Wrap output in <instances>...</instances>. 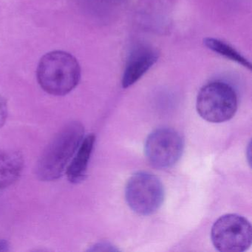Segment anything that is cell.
I'll list each match as a JSON object with an SVG mask.
<instances>
[{"mask_svg":"<svg viewBox=\"0 0 252 252\" xmlns=\"http://www.w3.org/2000/svg\"><path fill=\"white\" fill-rule=\"evenodd\" d=\"M85 129L78 122L63 126L47 146L36 166V176L52 181L63 175L84 139Z\"/></svg>","mask_w":252,"mask_h":252,"instance_id":"obj_1","label":"cell"},{"mask_svg":"<svg viewBox=\"0 0 252 252\" xmlns=\"http://www.w3.org/2000/svg\"><path fill=\"white\" fill-rule=\"evenodd\" d=\"M36 77L45 92L53 95H64L79 83L81 67L77 60L69 53L52 51L41 59Z\"/></svg>","mask_w":252,"mask_h":252,"instance_id":"obj_2","label":"cell"},{"mask_svg":"<svg viewBox=\"0 0 252 252\" xmlns=\"http://www.w3.org/2000/svg\"><path fill=\"white\" fill-rule=\"evenodd\" d=\"M197 113L204 120L222 123L234 117L237 109V97L228 84L215 82L200 89L196 102Z\"/></svg>","mask_w":252,"mask_h":252,"instance_id":"obj_3","label":"cell"},{"mask_svg":"<svg viewBox=\"0 0 252 252\" xmlns=\"http://www.w3.org/2000/svg\"><path fill=\"white\" fill-rule=\"evenodd\" d=\"M125 197L133 212L147 216L160 209L164 200V189L156 175L149 172H137L126 183Z\"/></svg>","mask_w":252,"mask_h":252,"instance_id":"obj_4","label":"cell"},{"mask_svg":"<svg viewBox=\"0 0 252 252\" xmlns=\"http://www.w3.org/2000/svg\"><path fill=\"white\" fill-rule=\"evenodd\" d=\"M211 237L214 246L219 252H245L252 245V225L240 215H225L214 223Z\"/></svg>","mask_w":252,"mask_h":252,"instance_id":"obj_5","label":"cell"},{"mask_svg":"<svg viewBox=\"0 0 252 252\" xmlns=\"http://www.w3.org/2000/svg\"><path fill=\"white\" fill-rule=\"evenodd\" d=\"M184 149V139L177 131L170 128H160L147 137L144 152L153 166L167 169L180 160Z\"/></svg>","mask_w":252,"mask_h":252,"instance_id":"obj_6","label":"cell"},{"mask_svg":"<svg viewBox=\"0 0 252 252\" xmlns=\"http://www.w3.org/2000/svg\"><path fill=\"white\" fill-rule=\"evenodd\" d=\"M156 50L147 46H140L133 50L126 63L122 78L124 88H129L138 82L158 61Z\"/></svg>","mask_w":252,"mask_h":252,"instance_id":"obj_7","label":"cell"},{"mask_svg":"<svg viewBox=\"0 0 252 252\" xmlns=\"http://www.w3.org/2000/svg\"><path fill=\"white\" fill-rule=\"evenodd\" d=\"M95 141V135H88L84 138L70 160V164L67 166L66 174L69 181L73 184H78L85 179Z\"/></svg>","mask_w":252,"mask_h":252,"instance_id":"obj_8","label":"cell"},{"mask_svg":"<svg viewBox=\"0 0 252 252\" xmlns=\"http://www.w3.org/2000/svg\"><path fill=\"white\" fill-rule=\"evenodd\" d=\"M23 168L24 159L20 152L0 151V190L15 183L21 175Z\"/></svg>","mask_w":252,"mask_h":252,"instance_id":"obj_9","label":"cell"},{"mask_svg":"<svg viewBox=\"0 0 252 252\" xmlns=\"http://www.w3.org/2000/svg\"><path fill=\"white\" fill-rule=\"evenodd\" d=\"M203 43L206 48H209L213 52L225 57L227 60L238 63L239 64H241L249 70H252L251 63L246 59H245L240 53L237 52L234 48L230 46L225 42L219 40V39H215V38H206L203 40Z\"/></svg>","mask_w":252,"mask_h":252,"instance_id":"obj_10","label":"cell"},{"mask_svg":"<svg viewBox=\"0 0 252 252\" xmlns=\"http://www.w3.org/2000/svg\"><path fill=\"white\" fill-rule=\"evenodd\" d=\"M8 117V105L6 100L0 95V128L3 126Z\"/></svg>","mask_w":252,"mask_h":252,"instance_id":"obj_11","label":"cell"},{"mask_svg":"<svg viewBox=\"0 0 252 252\" xmlns=\"http://www.w3.org/2000/svg\"><path fill=\"white\" fill-rule=\"evenodd\" d=\"M91 251H116V249H113L111 245L107 244L106 243H98L94 246V249H91Z\"/></svg>","mask_w":252,"mask_h":252,"instance_id":"obj_12","label":"cell"},{"mask_svg":"<svg viewBox=\"0 0 252 252\" xmlns=\"http://www.w3.org/2000/svg\"><path fill=\"white\" fill-rule=\"evenodd\" d=\"M9 251V245L5 240H0V252H8Z\"/></svg>","mask_w":252,"mask_h":252,"instance_id":"obj_13","label":"cell"}]
</instances>
